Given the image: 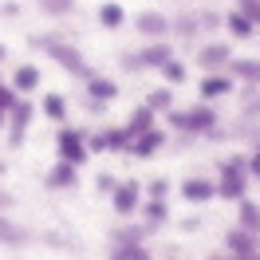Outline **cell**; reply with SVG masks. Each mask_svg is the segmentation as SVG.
I'll use <instances>...</instances> for the list:
<instances>
[{
	"label": "cell",
	"mask_w": 260,
	"mask_h": 260,
	"mask_svg": "<svg viewBox=\"0 0 260 260\" xmlns=\"http://www.w3.org/2000/svg\"><path fill=\"white\" fill-rule=\"evenodd\" d=\"M170 126L174 130H185V134H209L217 126V111H213L209 103H197V107H185V111H174L170 107Z\"/></svg>",
	"instance_id": "1"
},
{
	"label": "cell",
	"mask_w": 260,
	"mask_h": 260,
	"mask_svg": "<svg viewBox=\"0 0 260 260\" xmlns=\"http://www.w3.org/2000/svg\"><path fill=\"white\" fill-rule=\"evenodd\" d=\"M217 181V197H225V201H244L248 197V170H244V158H229L221 162V178Z\"/></svg>",
	"instance_id": "2"
},
{
	"label": "cell",
	"mask_w": 260,
	"mask_h": 260,
	"mask_svg": "<svg viewBox=\"0 0 260 260\" xmlns=\"http://www.w3.org/2000/svg\"><path fill=\"white\" fill-rule=\"evenodd\" d=\"M55 154H59V162H67V166H83L87 158H91V150H87V134L75 130V126H59Z\"/></svg>",
	"instance_id": "3"
},
{
	"label": "cell",
	"mask_w": 260,
	"mask_h": 260,
	"mask_svg": "<svg viewBox=\"0 0 260 260\" xmlns=\"http://www.w3.org/2000/svg\"><path fill=\"white\" fill-rule=\"evenodd\" d=\"M126 146H130L126 126H107L99 134H87V150L91 154H126Z\"/></svg>",
	"instance_id": "4"
},
{
	"label": "cell",
	"mask_w": 260,
	"mask_h": 260,
	"mask_svg": "<svg viewBox=\"0 0 260 260\" xmlns=\"http://www.w3.org/2000/svg\"><path fill=\"white\" fill-rule=\"evenodd\" d=\"M111 205L118 217H134L142 209V185L138 181H118V189L111 193Z\"/></svg>",
	"instance_id": "5"
},
{
	"label": "cell",
	"mask_w": 260,
	"mask_h": 260,
	"mask_svg": "<svg viewBox=\"0 0 260 260\" xmlns=\"http://www.w3.org/2000/svg\"><path fill=\"white\" fill-rule=\"evenodd\" d=\"M225 252L233 260H244V256H252V252H260V237H252V233H244L241 225H233L225 233Z\"/></svg>",
	"instance_id": "6"
},
{
	"label": "cell",
	"mask_w": 260,
	"mask_h": 260,
	"mask_svg": "<svg viewBox=\"0 0 260 260\" xmlns=\"http://www.w3.org/2000/svg\"><path fill=\"white\" fill-rule=\"evenodd\" d=\"M166 146V130H146V134H138V138H130V146H126V154L130 158H154L158 150Z\"/></svg>",
	"instance_id": "7"
},
{
	"label": "cell",
	"mask_w": 260,
	"mask_h": 260,
	"mask_svg": "<svg viewBox=\"0 0 260 260\" xmlns=\"http://www.w3.org/2000/svg\"><path fill=\"white\" fill-rule=\"evenodd\" d=\"M12 118H8V142H12V150L24 142V134H28V122H32V103H24V99H16V107H12Z\"/></svg>",
	"instance_id": "8"
},
{
	"label": "cell",
	"mask_w": 260,
	"mask_h": 260,
	"mask_svg": "<svg viewBox=\"0 0 260 260\" xmlns=\"http://www.w3.org/2000/svg\"><path fill=\"white\" fill-rule=\"evenodd\" d=\"M181 197L189 201V205H205L217 197V181L213 178H185L181 181Z\"/></svg>",
	"instance_id": "9"
},
{
	"label": "cell",
	"mask_w": 260,
	"mask_h": 260,
	"mask_svg": "<svg viewBox=\"0 0 260 260\" xmlns=\"http://www.w3.org/2000/svg\"><path fill=\"white\" fill-rule=\"evenodd\" d=\"M48 189H75L79 185V166H67V162H55L48 170V178H44Z\"/></svg>",
	"instance_id": "10"
},
{
	"label": "cell",
	"mask_w": 260,
	"mask_h": 260,
	"mask_svg": "<svg viewBox=\"0 0 260 260\" xmlns=\"http://www.w3.org/2000/svg\"><path fill=\"white\" fill-rule=\"evenodd\" d=\"M233 87H237V83H233V75H225V71H213V75H205V79H201V87H197V91H201V99L209 103V99L233 95Z\"/></svg>",
	"instance_id": "11"
},
{
	"label": "cell",
	"mask_w": 260,
	"mask_h": 260,
	"mask_svg": "<svg viewBox=\"0 0 260 260\" xmlns=\"http://www.w3.org/2000/svg\"><path fill=\"white\" fill-rule=\"evenodd\" d=\"M36 87H40V67L36 63H20L16 71H12V91H16V95H32Z\"/></svg>",
	"instance_id": "12"
},
{
	"label": "cell",
	"mask_w": 260,
	"mask_h": 260,
	"mask_svg": "<svg viewBox=\"0 0 260 260\" xmlns=\"http://www.w3.org/2000/svg\"><path fill=\"white\" fill-rule=\"evenodd\" d=\"M170 59H174L170 44H150V48L142 51L138 59H130V67H158V71H162V67L170 63Z\"/></svg>",
	"instance_id": "13"
},
{
	"label": "cell",
	"mask_w": 260,
	"mask_h": 260,
	"mask_svg": "<svg viewBox=\"0 0 260 260\" xmlns=\"http://www.w3.org/2000/svg\"><path fill=\"white\" fill-rule=\"evenodd\" d=\"M237 225H241L244 233H252V237H260V205L252 201V197H244V201H237Z\"/></svg>",
	"instance_id": "14"
},
{
	"label": "cell",
	"mask_w": 260,
	"mask_h": 260,
	"mask_svg": "<svg viewBox=\"0 0 260 260\" xmlns=\"http://www.w3.org/2000/svg\"><path fill=\"white\" fill-rule=\"evenodd\" d=\"M138 217L146 221V229H162L166 221H170V205H166V201H158V197H150V201H142Z\"/></svg>",
	"instance_id": "15"
},
{
	"label": "cell",
	"mask_w": 260,
	"mask_h": 260,
	"mask_svg": "<svg viewBox=\"0 0 260 260\" xmlns=\"http://www.w3.org/2000/svg\"><path fill=\"white\" fill-rule=\"evenodd\" d=\"M0 244H8V248H20V244H28V229L16 225L8 213L0 217Z\"/></svg>",
	"instance_id": "16"
},
{
	"label": "cell",
	"mask_w": 260,
	"mask_h": 260,
	"mask_svg": "<svg viewBox=\"0 0 260 260\" xmlns=\"http://www.w3.org/2000/svg\"><path fill=\"white\" fill-rule=\"evenodd\" d=\"M197 59H201V67H205L209 75L217 71V67H229V63H233V55H229V48H225V44H209V48L201 51Z\"/></svg>",
	"instance_id": "17"
},
{
	"label": "cell",
	"mask_w": 260,
	"mask_h": 260,
	"mask_svg": "<svg viewBox=\"0 0 260 260\" xmlns=\"http://www.w3.org/2000/svg\"><path fill=\"white\" fill-rule=\"evenodd\" d=\"M48 48H51V55H55V59H59V63L67 67V71H75V75H83V79H91L87 63H83V59H79V55H75L71 48H63V44H48Z\"/></svg>",
	"instance_id": "18"
},
{
	"label": "cell",
	"mask_w": 260,
	"mask_h": 260,
	"mask_svg": "<svg viewBox=\"0 0 260 260\" xmlns=\"http://www.w3.org/2000/svg\"><path fill=\"white\" fill-rule=\"evenodd\" d=\"M146 130H154V111L142 103V107H134V114L126 118V134L138 138V134H146Z\"/></svg>",
	"instance_id": "19"
},
{
	"label": "cell",
	"mask_w": 260,
	"mask_h": 260,
	"mask_svg": "<svg viewBox=\"0 0 260 260\" xmlns=\"http://www.w3.org/2000/svg\"><path fill=\"white\" fill-rule=\"evenodd\" d=\"M134 24H138V32H142V36H154V40L170 32V20L158 16V12H142V16L134 20Z\"/></svg>",
	"instance_id": "20"
},
{
	"label": "cell",
	"mask_w": 260,
	"mask_h": 260,
	"mask_svg": "<svg viewBox=\"0 0 260 260\" xmlns=\"http://www.w3.org/2000/svg\"><path fill=\"white\" fill-rule=\"evenodd\" d=\"M87 95L95 99V103H111V99H118V83L91 75V79H87Z\"/></svg>",
	"instance_id": "21"
},
{
	"label": "cell",
	"mask_w": 260,
	"mask_h": 260,
	"mask_svg": "<svg viewBox=\"0 0 260 260\" xmlns=\"http://www.w3.org/2000/svg\"><path fill=\"white\" fill-rule=\"evenodd\" d=\"M229 75L244 83H260V59H233L229 63Z\"/></svg>",
	"instance_id": "22"
},
{
	"label": "cell",
	"mask_w": 260,
	"mask_h": 260,
	"mask_svg": "<svg viewBox=\"0 0 260 260\" xmlns=\"http://www.w3.org/2000/svg\"><path fill=\"white\" fill-rule=\"evenodd\" d=\"M114 256L118 260H150V248L138 241H118L114 244Z\"/></svg>",
	"instance_id": "23"
},
{
	"label": "cell",
	"mask_w": 260,
	"mask_h": 260,
	"mask_svg": "<svg viewBox=\"0 0 260 260\" xmlns=\"http://www.w3.org/2000/svg\"><path fill=\"white\" fill-rule=\"evenodd\" d=\"M44 118H51V122H63V118H67L63 95H44Z\"/></svg>",
	"instance_id": "24"
},
{
	"label": "cell",
	"mask_w": 260,
	"mask_h": 260,
	"mask_svg": "<svg viewBox=\"0 0 260 260\" xmlns=\"http://www.w3.org/2000/svg\"><path fill=\"white\" fill-rule=\"evenodd\" d=\"M122 20H126V12H122V4H114V0L99 8V24H103V28H118Z\"/></svg>",
	"instance_id": "25"
},
{
	"label": "cell",
	"mask_w": 260,
	"mask_h": 260,
	"mask_svg": "<svg viewBox=\"0 0 260 260\" xmlns=\"http://www.w3.org/2000/svg\"><path fill=\"white\" fill-rule=\"evenodd\" d=\"M229 32L237 36V40H248V36L256 32V24L244 16V12H233V16H229Z\"/></svg>",
	"instance_id": "26"
},
{
	"label": "cell",
	"mask_w": 260,
	"mask_h": 260,
	"mask_svg": "<svg viewBox=\"0 0 260 260\" xmlns=\"http://www.w3.org/2000/svg\"><path fill=\"white\" fill-rule=\"evenodd\" d=\"M170 103H174V91H170V87H162V91H154V95L146 99V107L154 114H158V111H170Z\"/></svg>",
	"instance_id": "27"
},
{
	"label": "cell",
	"mask_w": 260,
	"mask_h": 260,
	"mask_svg": "<svg viewBox=\"0 0 260 260\" xmlns=\"http://www.w3.org/2000/svg\"><path fill=\"white\" fill-rule=\"evenodd\" d=\"M40 8L51 16H67V12H75V0H40Z\"/></svg>",
	"instance_id": "28"
},
{
	"label": "cell",
	"mask_w": 260,
	"mask_h": 260,
	"mask_svg": "<svg viewBox=\"0 0 260 260\" xmlns=\"http://www.w3.org/2000/svg\"><path fill=\"white\" fill-rule=\"evenodd\" d=\"M162 75H166V83H170V87H178V83H185V67H181L178 59H170V63L162 67Z\"/></svg>",
	"instance_id": "29"
},
{
	"label": "cell",
	"mask_w": 260,
	"mask_h": 260,
	"mask_svg": "<svg viewBox=\"0 0 260 260\" xmlns=\"http://www.w3.org/2000/svg\"><path fill=\"white\" fill-rule=\"evenodd\" d=\"M237 4H241V12L252 20V24H260V0H237Z\"/></svg>",
	"instance_id": "30"
},
{
	"label": "cell",
	"mask_w": 260,
	"mask_h": 260,
	"mask_svg": "<svg viewBox=\"0 0 260 260\" xmlns=\"http://www.w3.org/2000/svg\"><path fill=\"white\" fill-rule=\"evenodd\" d=\"M244 170H248V178H256V181H260V146L252 150L248 158H244Z\"/></svg>",
	"instance_id": "31"
},
{
	"label": "cell",
	"mask_w": 260,
	"mask_h": 260,
	"mask_svg": "<svg viewBox=\"0 0 260 260\" xmlns=\"http://www.w3.org/2000/svg\"><path fill=\"white\" fill-rule=\"evenodd\" d=\"M99 193H114V189H118V181H114V174H99Z\"/></svg>",
	"instance_id": "32"
},
{
	"label": "cell",
	"mask_w": 260,
	"mask_h": 260,
	"mask_svg": "<svg viewBox=\"0 0 260 260\" xmlns=\"http://www.w3.org/2000/svg\"><path fill=\"white\" fill-rule=\"evenodd\" d=\"M12 205H16V197L8 193V189H0V217H4V213L12 209Z\"/></svg>",
	"instance_id": "33"
},
{
	"label": "cell",
	"mask_w": 260,
	"mask_h": 260,
	"mask_svg": "<svg viewBox=\"0 0 260 260\" xmlns=\"http://www.w3.org/2000/svg\"><path fill=\"white\" fill-rule=\"evenodd\" d=\"M166 193H170V185H166V181H154V185H150V197H158V201H166Z\"/></svg>",
	"instance_id": "34"
},
{
	"label": "cell",
	"mask_w": 260,
	"mask_h": 260,
	"mask_svg": "<svg viewBox=\"0 0 260 260\" xmlns=\"http://www.w3.org/2000/svg\"><path fill=\"white\" fill-rule=\"evenodd\" d=\"M209 260H233V256H229V252H217V256H209Z\"/></svg>",
	"instance_id": "35"
},
{
	"label": "cell",
	"mask_w": 260,
	"mask_h": 260,
	"mask_svg": "<svg viewBox=\"0 0 260 260\" xmlns=\"http://www.w3.org/2000/svg\"><path fill=\"white\" fill-rule=\"evenodd\" d=\"M0 126H4V111H0Z\"/></svg>",
	"instance_id": "36"
},
{
	"label": "cell",
	"mask_w": 260,
	"mask_h": 260,
	"mask_svg": "<svg viewBox=\"0 0 260 260\" xmlns=\"http://www.w3.org/2000/svg\"><path fill=\"white\" fill-rule=\"evenodd\" d=\"M0 87H4V83H0Z\"/></svg>",
	"instance_id": "37"
}]
</instances>
